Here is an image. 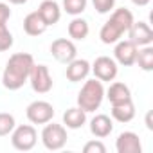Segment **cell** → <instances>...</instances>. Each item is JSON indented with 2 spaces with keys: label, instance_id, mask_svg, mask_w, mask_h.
I'll return each mask as SVG.
<instances>
[{
  "label": "cell",
  "instance_id": "1",
  "mask_svg": "<svg viewBox=\"0 0 153 153\" xmlns=\"http://www.w3.org/2000/svg\"><path fill=\"white\" fill-rule=\"evenodd\" d=\"M34 65V58L29 52H16L7 59L2 83L9 90H18L24 87L25 81H29V74Z\"/></svg>",
  "mask_w": 153,
  "mask_h": 153
},
{
  "label": "cell",
  "instance_id": "2",
  "mask_svg": "<svg viewBox=\"0 0 153 153\" xmlns=\"http://www.w3.org/2000/svg\"><path fill=\"white\" fill-rule=\"evenodd\" d=\"M103 97H105V88H103V83L94 78V79H88L83 88L79 90L78 94V106L85 112H96L101 103H103Z\"/></svg>",
  "mask_w": 153,
  "mask_h": 153
},
{
  "label": "cell",
  "instance_id": "3",
  "mask_svg": "<svg viewBox=\"0 0 153 153\" xmlns=\"http://www.w3.org/2000/svg\"><path fill=\"white\" fill-rule=\"evenodd\" d=\"M29 81L34 92L38 94H47L52 88V78H51V72L47 65H33L31 74H29Z\"/></svg>",
  "mask_w": 153,
  "mask_h": 153
},
{
  "label": "cell",
  "instance_id": "4",
  "mask_svg": "<svg viewBox=\"0 0 153 153\" xmlns=\"http://www.w3.org/2000/svg\"><path fill=\"white\" fill-rule=\"evenodd\" d=\"M25 115L33 124H47L54 117V108L47 101H33L27 106Z\"/></svg>",
  "mask_w": 153,
  "mask_h": 153
},
{
  "label": "cell",
  "instance_id": "5",
  "mask_svg": "<svg viewBox=\"0 0 153 153\" xmlns=\"http://www.w3.org/2000/svg\"><path fill=\"white\" fill-rule=\"evenodd\" d=\"M42 140L47 149H59L67 142V130L61 124H47L42 131Z\"/></svg>",
  "mask_w": 153,
  "mask_h": 153
},
{
  "label": "cell",
  "instance_id": "6",
  "mask_svg": "<svg viewBox=\"0 0 153 153\" xmlns=\"http://www.w3.org/2000/svg\"><path fill=\"white\" fill-rule=\"evenodd\" d=\"M36 130L31 126V124H22L18 126L15 131H13V137H11V142L16 149L20 151H29L31 148H34L36 144Z\"/></svg>",
  "mask_w": 153,
  "mask_h": 153
},
{
  "label": "cell",
  "instance_id": "7",
  "mask_svg": "<svg viewBox=\"0 0 153 153\" xmlns=\"http://www.w3.org/2000/svg\"><path fill=\"white\" fill-rule=\"evenodd\" d=\"M92 70L99 81H114L117 76V63H115V59H112L108 56H99V58H96Z\"/></svg>",
  "mask_w": 153,
  "mask_h": 153
},
{
  "label": "cell",
  "instance_id": "8",
  "mask_svg": "<svg viewBox=\"0 0 153 153\" xmlns=\"http://www.w3.org/2000/svg\"><path fill=\"white\" fill-rule=\"evenodd\" d=\"M51 52L52 56L58 59V61H63V63H68L76 58L78 51H76V45L67 40V38H58L51 43Z\"/></svg>",
  "mask_w": 153,
  "mask_h": 153
},
{
  "label": "cell",
  "instance_id": "9",
  "mask_svg": "<svg viewBox=\"0 0 153 153\" xmlns=\"http://www.w3.org/2000/svg\"><path fill=\"white\" fill-rule=\"evenodd\" d=\"M130 36V42H133L137 47L140 45H149L153 42V31L146 22H135L130 25V29L126 31Z\"/></svg>",
  "mask_w": 153,
  "mask_h": 153
},
{
  "label": "cell",
  "instance_id": "10",
  "mask_svg": "<svg viewBox=\"0 0 153 153\" xmlns=\"http://www.w3.org/2000/svg\"><path fill=\"white\" fill-rule=\"evenodd\" d=\"M137 51H139V49H137V45H135L133 42L124 40V42H119V43L115 45L114 54H115V59H117L121 65L130 67V65H133V63H135Z\"/></svg>",
  "mask_w": 153,
  "mask_h": 153
},
{
  "label": "cell",
  "instance_id": "11",
  "mask_svg": "<svg viewBox=\"0 0 153 153\" xmlns=\"http://www.w3.org/2000/svg\"><path fill=\"white\" fill-rule=\"evenodd\" d=\"M115 146H117L119 153H140L142 151L140 139L133 131H123L117 137V144Z\"/></svg>",
  "mask_w": 153,
  "mask_h": 153
},
{
  "label": "cell",
  "instance_id": "12",
  "mask_svg": "<svg viewBox=\"0 0 153 153\" xmlns=\"http://www.w3.org/2000/svg\"><path fill=\"white\" fill-rule=\"evenodd\" d=\"M88 72H90V63L87 61V59H72V61H68V67H67V79L68 81H72V83H76V81H81V79H85L87 76H88Z\"/></svg>",
  "mask_w": 153,
  "mask_h": 153
},
{
  "label": "cell",
  "instance_id": "13",
  "mask_svg": "<svg viewBox=\"0 0 153 153\" xmlns=\"http://www.w3.org/2000/svg\"><path fill=\"white\" fill-rule=\"evenodd\" d=\"M47 27H49V25L43 22V18L40 16L38 11H33V13H29V15L24 18V31H25V34H29V36H40V34L45 33Z\"/></svg>",
  "mask_w": 153,
  "mask_h": 153
},
{
  "label": "cell",
  "instance_id": "14",
  "mask_svg": "<svg viewBox=\"0 0 153 153\" xmlns=\"http://www.w3.org/2000/svg\"><path fill=\"white\" fill-rule=\"evenodd\" d=\"M38 13L47 25H54L61 16V9H59L56 0H43L38 7Z\"/></svg>",
  "mask_w": 153,
  "mask_h": 153
},
{
  "label": "cell",
  "instance_id": "15",
  "mask_svg": "<svg viewBox=\"0 0 153 153\" xmlns=\"http://www.w3.org/2000/svg\"><path fill=\"white\" fill-rule=\"evenodd\" d=\"M112 130H114V123H112V119H110L108 115H105V114H99V115H96V117L90 121V131H92L96 137H99V139L108 137V135L112 133Z\"/></svg>",
  "mask_w": 153,
  "mask_h": 153
},
{
  "label": "cell",
  "instance_id": "16",
  "mask_svg": "<svg viewBox=\"0 0 153 153\" xmlns=\"http://www.w3.org/2000/svg\"><path fill=\"white\" fill-rule=\"evenodd\" d=\"M106 94H108V101H110L112 105H121V103L131 101V92H130L128 85H124V83H121V81L112 83Z\"/></svg>",
  "mask_w": 153,
  "mask_h": 153
},
{
  "label": "cell",
  "instance_id": "17",
  "mask_svg": "<svg viewBox=\"0 0 153 153\" xmlns=\"http://www.w3.org/2000/svg\"><path fill=\"white\" fill-rule=\"evenodd\" d=\"M85 121H87V112L81 110L79 106H78V108H68V110L63 114V124H65L67 128H72V130L83 126Z\"/></svg>",
  "mask_w": 153,
  "mask_h": 153
},
{
  "label": "cell",
  "instance_id": "18",
  "mask_svg": "<svg viewBox=\"0 0 153 153\" xmlns=\"http://www.w3.org/2000/svg\"><path fill=\"white\" fill-rule=\"evenodd\" d=\"M135 115V106L131 101L121 103V105H112V117L119 123H130Z\"/></svg>",
  "mask_w": 153,
  "mask_h": 153
},
{
  "label": "cell",
  "instance_id": "19",
  "mask_svg": "<svg viewBox=\"0 0 153 153\" xmlns=\"http://www.w3.org/2000/svg\"><path fill=\"white\" fill-rule=\"evenodd\" d=\"M110 22H114V24L123 31V34H124V33L130 29V25L133 24V15H131L130 9H126V7H119V9H115V11L112 13Z\"/></svg>",
  "mask_w": 153,
  "mask_h": 153
},
{
  "label": "cell",
  "instance_id": "20",
  "mask_svg": "<svg viewBox=\"0 0 153 153\" xmlns=\"http://www.w3.org/2000/svg\"><path fill=\"white\" fill-rule=\"evenodd\" d=\"M123 36V31L114 24V22H105V25L101 27V31H99V38H101V42L103 43H106V45H110V43H115L119 38Z\"/></svg>",
  "mask_w": 153,
  "mask_h": 153
},
{
  "label": "cell",
  "instance_id": "21",
  "mask_svg": "<svg viewBox=\"0 0 153 153\" xmlns=\"http://www.w3.org/2000/svg\"><path fill=\"white\" fill-rule=\"evenodd\" d=\"M68 36L74 40H85L88 36V24L83 18H74L68 24Z\"/></svg>",
  "mask_w": 153,
  "mask_h": 153
},
{
  "label": "cell",
  "instance_id": "22",
  "mask_svg": "<svg viewBox=\"0 0 153 153\" xmlns=\"http://www.w3.org/2000/svg\"><path fill=\"white\" fill-rule=\"evenodd\" d=\"M135 61L139 63V67L142 70H153V49L144 45L142 51H137V56H135Z\"/></svg>",
  "mask_w": 153,
  "mask_h": 153
},
{
  "label": "cell",
  "instance_id": "23",
  "mask_svg": "<svg viewBox=\"0 0 153 153\" xmlns=\"http://www.w3.org/2000/svg\"><path fill=\"white\" fill-rule=\"evenodd\" d=\"M15 130V117L7 112H0V137H6Z\"/></svg>",
  "mask_w": 153,
  "mask_h": 153
},
{
  "label": "cell",
  "instance_id": "24",
  "mask_svg": "<svg viewBox=\"0 0 153 153\" xmlns=\"http://www.w3.org/2000/svg\"><path fill=\"white\" fill-rule=\"evenodd\" d=\"M63 7L68 15H81L87 9V0H63Z\"/></svg>",
  "mask_w": 153,
  "mask_h": 153
},
{
  "label": "cell",
  "instance_id": "25",
  "mask_svg": "<svg viewBox=\"0 0 153 153\" xmlns=\"http://www.w3.org/2000/svg\"><path fill=\"white\" fill-rule=\"evenodd\" d=\"M13 47V34L6 24H0V52L9 51Z\"/></svg>",
  "mask_w": 153,
  "mask_h": 153
},
{
  "label": "cell",
  "instance_id": "26",
  "mask_svg": "<svg viewBox=\"0 0 153 153\" xmlns=\"http://www.w3.org/2000/svg\"><path fill=\"white\" fill-rule=\"evenodd\" d=\"M92 4H94L96 11L103 15V13H108L110 9H114L115 0H92Z\"/></svg>",
  "mask_w": 153,
  "mask_h": 153
},
{
  "label": "cell",
  "instance_id": "27",
  "mask_svg": "<svg viewBox=\"0 0 153 153\" xmlns=\"http://www.w3.org/2000/svg\"><path fill=\"white\" fill-rule=\"evenodd\" d=\"M83 151H85V153H105L106 148H105V144H103L101 140H90V142L85 144Z\"/></svg>",
  "mask_w": 153,
  "mask_h": 153
},
{
  "label": "cell",
  "instance_id": "28",
  "mask_svg": "<svg viewBox=\"0 0 153 153\" xmlns=\"http://www.w3.org/2000/svg\"><path fill=\"white\" fill-rule=\"evenodd\" d=\"M9 18H11V9H9V6L4 4V2H0V24H6Z\"/></svg>",
  "mask_w": 153,
  "mask_h": 153
},
{
  "label": "cell",
  "instance_id": "29",
  "mask_svg": "<svg viewBox=\"0 0 153 153\" xmlns=\"http://www.w3.org/2000/svg\"><path fill=\"white\" fill-rule=\"evenodd\" d=\"M151 115H153V112L149 110V112L146 114V126H148V130H153V123H151Z\"/></svg>",
  "mask_w": 153,
  "mask_h": 153
},
{
  "label": "cell",
  "instance_id": "30",
  "mask_svg": "<svg viewBox=\"0 0 153 153\" xmlns=\"http://www.w3.org/2000/svg\"><path fill=\"white\" fill-rule=\"evenodd\" d=\"M131 2H133L135 6H140V7H142V6H148V4H149V0H131Z\"/></svg>",
  "mask_w": 153,
  "mask_h": 153
},
{
  "label": "cell",
  "instance_id": "31",
  "mask_svg": "<svg viewBox=\"0 0 153 153\" xmlns=\"http://www.w3.org/2000/svg\"><path fill=\"white\" fill-rule=\"evenodd\" d=\"M9 2H11V4H15V6H20V4H25L27 0H9Z\"/></svg>",
  "mask_w": 153,
  "mask_h": 153
}]
</instances>
